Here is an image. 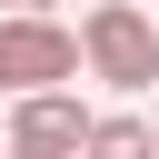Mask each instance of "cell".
<instances>
[{
	"label": "cell",
	"instance_id": "obj_6",
	"mask_svg": "<svg viewBox=\"0 0 159 159\" xmlns=\"http://www.w3.org/2000/svg\"><path fill=\"white\" fill-rule=\"evenodd\" d=\"M0 10H60V0H0Z\"/></svg>",
	"mask_w": 159,
	"mask_h": 159
},
{
	"label": "cell",
	"instance_id": "obj_3",
	"mask_svg": "<svg viewBox=\"0 0 159 159\" xmlns=\"http://www.w3.org/2000/svg\"><path fill=\"white\" fill-rule=\"evenodd\" d=\"M0 139L10 149H80L89 109H80V89H20V99H0Z\"/></svg>",
	"mask_w": 159,
	"mask_h": 159
},
{
	"label": "cell",
	"instance_id": "obj_4",
	"mask_svg": "<svg viewBox=\"0 0 159 159\" xmlns=\"http://www.w3.org/2000/svg\"><path fill=\"white\" fill-rule=\"evenodd\" d=\"M80 159H159V129H149V109H89V139H80Z\"/></svg>",
	"mask_w": 159,
	"mask_h": 159
},
{
	"label": "cell",
	"instance_id": "obj_2",
	"mask_svg": "<svg viewBox=\"0 0 159 159\" xmlns=\"http://www.w3.org/2000/svg\"><path fill=\"white\" fill-rule=\"evenodd\" d=\"M80 80V30L60 10H0V89H70Z\"/></svg>",
	"mask_w": 159,
	"mask_h": 159
},
{
	"label": "cell",
	"instance_id": "obj_9",
	"mask_svg": "<svg viewBox=\"0 0 159 159\" xmlns=\"http://www.w3.org/2000/svg\"><path fill=\"white\" fill-rule=\"evenodd\" d=\"M0 149H10V139H0Z\"/></svg>",
	"mask_w": 159,
	"mask_h": 159
},
{
	"label": "cell",
	"instance_id": "obj_8",
	"mask_svg": "<svg viewBox=\"0 0 159 159\" xmlns=\"http://www.w3.org/2000/svg\"><path fill=\"white\" fill-rule=\"evenodd\" d=\"M0 99H10V89H0Z\"/></svg>",
	"mask_w": 159,
	"mask_h": 159
},
{
	"label": "cell",
	"instance_id": "obj_5",
	"mask_svg": "<svg viewBox=\"0 0 159 159\" xmlns=\"http://www.w3.org/2000/svg\"><path fill=\"white\" fill-rule=\"evenodd\" d=\"M0 159H80V149H0Z\"/></svg>",
	"mask_w": 159,
	"mask_h": 159
},
{
	"label": "cell",
	"instance_id": "obj_7",
	"mask_svg": "<svg viewBox=\"0 0 159 159\" xmlns=\"http://www.w3.org/2000/svg\"><path fill=\"white\" fill-rule=\"evenodd\" d=\"M149 129H159V89H149Z\"/></svg>",
	"mask_w": 159,
	"mask_h": 159
},
{
	"label": "cell",
	"instance_id": "obj_1",
	"mask_svg": "<svg viewBox=\"0 0 159 159\" xmlns=\"http://www.w3.org/2000/svg\"><path fill=\"white\" fill-rule=\"evenodd\" d=\"M80 80H99L119 99H149L159 89V20L139 0H89L80 10Z\"/></svg>",
	"mask_w": 159,
	"mask_h": 159
}]
</instances>
